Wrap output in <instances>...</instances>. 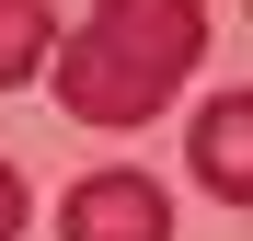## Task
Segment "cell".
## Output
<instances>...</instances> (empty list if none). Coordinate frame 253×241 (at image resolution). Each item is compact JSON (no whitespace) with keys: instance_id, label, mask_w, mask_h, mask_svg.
I'll list each match as a JSON object with an SVG mask.
<instances>
[{"instance_id":"1","label":"cell","mask_w":253,"mask_h":241,"mask_svg":"<svg viewBox=\"0 0 253 241\" xmlns=\"http://www.w3.org/2000/svg\"><path fill=\"white\" fill-rule=\"evenodd\" d=\"M207 58V0H92V23L46 46V92L81 127H150Z\"/></svg>"},{"instance_id":"2","label":"cell","mask_w":253,"mask_h":241,"mask_svg":"<svg viewBox=\"0 0 253 241\" xmlns=\"http://www.w3.org/2000/svg\"><path fill=\"white\" fill-rule=\"evenodd\" d=\"M58 241H173V195H161L150 172H81L58 195Z\"/></svg>"},{"instance_id":"3","label":"cell","mask_w":253,"mask_h":241,"mask_svg":"<svg viewBox=\"0 0 253 241\" xmlns=\"http://www.w3.org/2000/svg\"><path fill=\"white\" fill-rule=\"evenodd\" d=\"M196 184L219 195V207L253 195V103H242V92H219V103L196 115Z\"/></svg>"},{"instance_id":"4","label":"cell","mask_w":253,"mask_h":241,"mask_svg":"<svg viewBox=\"0 0 253 241\" xmlns=\"http://www.w3.org/2000/svg\"><path fill=\"white\" fill-rule=\"evenodd\" d=\"M46 46H58V12L46 0H0V92L46 80Z\"/></svg>"},{"instance_id":"5","label":"cell","mask_w":253,"mask_h":241,"mask_svg":"<svg viewBox=\"0 0 253 241\" xmlns=\"http://www.w3.org/2000/svg\"><path fill=\"white\" fill-rule=\"evenodd\" d=\"M23 207H35V195H23V172H12V161H0V241L23 230Z\"/></svg>"}]
</instances>
